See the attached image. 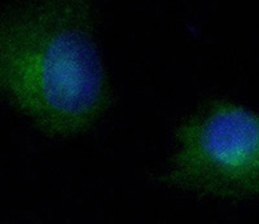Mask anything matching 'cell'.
<instances>
[{
	"label": "cell",
	"mask_w": 259,
	"mask_h": 224,
	"mask_svg": "<svg viewBox=\"0 0 259 224\" xmlns=\"http://www.w3.org/2000/svg\"><path fill=\"white\" fill-rule=\"evenodd\" d=\"M0 98L52 138L103 118L113 92L89 2H34L0 16Z\"/></svg>",
	"instance_id": "1"
},
{
	"label": "cell",
	"mask_w": 259,
	"mask_h": 224,
	"mask_svg": "<svg viewBox=\"0 0 259 224\" xmlns=\"http://www.w3.org/2000/svg\"><path fill=\"white\" fill-rule=\"evenodd\" d=\"M156 182L198 197L259 201V114L228 100L203 101L175 128Z\"/></svg>",
	"instance_id": "2"
}]
</instances>
